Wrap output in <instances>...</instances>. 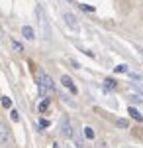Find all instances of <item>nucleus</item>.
I'll return each mask as SVG.
<instances>
[{"label": "nucleus", "mask_w": 143, "mask_h": 148, "mask_svg": "<svg viewBox=\"0 0 143 148\" xmlns=\"http://www.w3.org/2000/svg\"><path fill=\"white\" fill-rule=\"evenodd\" d=\"M61 83L65 85L67 89H71V93H77V87L73 85V79H71V77H67V75H63V77H61Z\"/></svg>", "instance_id": "obj_4"}, {"label": "nucleus", "mask_w": 143, "mask_h": 148, "mask_svg": "<svg viewBox=\"0 0 143 148\" xmlns=\"http://www.w3.org/2000/svg\"><path fill=\"white\" fill-rule=\"evenodd\" d=\"M2 105H4V107H10V105H12V101L8 99V97H4V99H2Z\"/></svg>", "instance_id": "obj_16"}, {"label": "nucleus", "mask_w": 143, "mask_h": 148, "mask_svg": "<svg viewBox=\"0 0 143 148\" xmlns=\"http://www.w3.org/2000/svg\"><path fill=\"white\" fill-rule=\"evenodd\" d=\"M130 69H127V65H118L116 67V73H127Z\"/></svg>", "instance_id": "obj_11"}, {"label": "nucleus", "mask_w": 143, "mask_h": 148, "mask_svg": "<svg viewBox=\"0 0 143 148\" xmlns=\"http://www.w3.org/2000/svg\"><path fill=\"white\" fill-rule=\"evenodd\" d=\"M133 87H135L137 91H143V83H141V81H137V83H133Z\"/></svg>", "instance_id": "obj_15"}, {"label": "nucleus", "mask_w": 143, "mask_h": 148, "mask_svg": "<svg viewBox=\"0 0 143 148\" xmlns=\"http://www.w3.org/2000/svg\"><path fill=\"white\" fill-rule=\"evenodd\" d=\"M8 136H10V134H8V128L0 123V144H6V142H8Z\"/></svg>", "instance_id": "obj_5"}, {"label": "nucleus", "mask_w": 143, "mask_h": 148, "mask_svg": "<svg viewBox=\"0 0 143 148\" xmlns=\"http://www.w3.org/2000/svg\"><path fill=\"white\" fill-rule=\"evenodd\" d=\"M37 14V22H39V30H41V38H49V26H47V18H45V12L41 6L35 8Z\"/></svg>", "instance_id": "obj_2"}, {"label": "nucleus", "mask_w": 143, "mask_h": 148, "mask_svg": "<svg viewBox=\"0 0 143 148\" xmlns=\"http://www.w3.org/2000/svg\"><path fill=\"white\" fill-rule=\"evenodd\" d=\"M63 18H65V24L69 26V28H71V30H73V32H78V28H80V26H78L77 16H75V14H71V12H65V16H63Z\"/></svg>", "instance_id": "obj_3"}, {"label": "nucleus", "mask_w": 143, "mask_h": 148, "mask_svg": "<svg viewBox=\"0 0 143 148\" xmlns=\"http://www.w3.org/2000/svg\"><path fill=\"white\" fill-rule=\"evenodd\" d=\"M63 134H65V136H73V130H71V125H69V119H65V121H63Z\"/></svg>", "instance_id": "obj_6"}, {"label": "nucleus", "mask_w": 143, "mask_h": 148, "mask_svg": "<svg viewBox=\"0 0 143 148\" xmlns=\"http://www.w3.org/2000/svg\"><path fill=\"white\" fill-rule=\"evenodd\" d=\"M130 114H132L133 119H135V121H143V116L139 113H137V111H135V109H133V107H130Z\"/></svg>", "instance_id": "obj_8"}, {"label": "nucleus", "mask_w": 143, "mask_h": 148, "mask_svg": "<svg viewBox=\"0 0 143 148\" xmlns=\"http://www.w3.org/2000/svg\"><path fill=\"white\" fill-rule=\"evenodd\" d=\"M22 34L28 38V40H33V28H30V26H24L22 28Z\"/></svg>", "instance_id": "obj_7"}, {"label": "nucleus", "mask_w": 143, "mask_h": 148, "mask_svg": "<svg viewBox=\"0 0 143 148\" xmlns=\"http://www.w3.org/2000/svg\"><path fill=\"white\" fill-rule=\"evenodd\" d=\"M84 136H86V138H94V130H92L90 126H86V128H84Z\"/></svg>", "instance_id": "obj_10"}, {"label": "nucleus", "mask_w": 143, "mask_h": 148, "mask_svg": "<svg viewBox=\"0 0 143 148\" xmlns=\"http://www.w3.org/2000/svg\"><path fill=\"white\" fill-rule=\"evenodd\" d=\"M104 87H106V89H114V87H116V81L114 79H106L104 81Z\"/></svg>", "instance_id": "obj_9"}, {"label": "nucleus", "mask_w": 143, "mask_h": 148, "mask_svg": "<svg viewBox=\"0 0 143 148\" xmlns=\"http://www.w3.org/2000/svg\"><path fill=\"white\" fill-rule=\"evenodd\" d=\"M2 36H4V32H2V28H0V38H2Z\"/></svg>", "instance_id": "obj_17"}, {"label": "nucleus", "mask_w": 143, "mask_h": 148, "mask_svg": "<svg viewBox=\"0 0 143 148\" xmlns=\"http://www.w3.org/2000/svg\"><path fill=\"white\" fill-rule=\"evenodd\" d=\"M12 47H14V49H16V51H24L22 44H18V42H12Z\"/></svg>", "instance_id": "obj_12"}, {"label": "nucleus", "mask_w": 143, "mask_h": 148, "mask_svg": "<svg viewBox=\"0 0 143 148\" xmlns=\"http://www.w3.org/2000/svg\"><path fill=\"white\" fill-rule=\"evenodd\" d=\"M10 116H12V121H20V114H18V111H12Z\"/></svg>", "instance_id": "obj_13"}, {"label": "nucleus", "mask_w": 143, "mask_h": 148, "mask_svg": "<svg viewBox=\"0 0 143 148\" xmlns=\"http://www.w3.org/2000/svg\"><path fill=\"white\" fill-rule=\"evenodd\" d=\"M47 105H49V101H47V99H45V101L41 103V105H39V111H41V113H43L45 109H47Z\"/></svg>", "instance_id": "obj_14"}, {"label": "nucleus", "mask_w": 143, "mask_h": 148, "mask_svg": "<svg viewBox=\"0 0 143 148\" xmlns=\"http://www.w3.org/2000/svg\"><path fill=\"white\" fill-rule=\"evenodd\" d=\"M37 81H39V95L41 97H49L51 93H53V79L47 75V73H39V77H37Z\"/></svg>", "instance_id": "obj_1"}]
</instances>
